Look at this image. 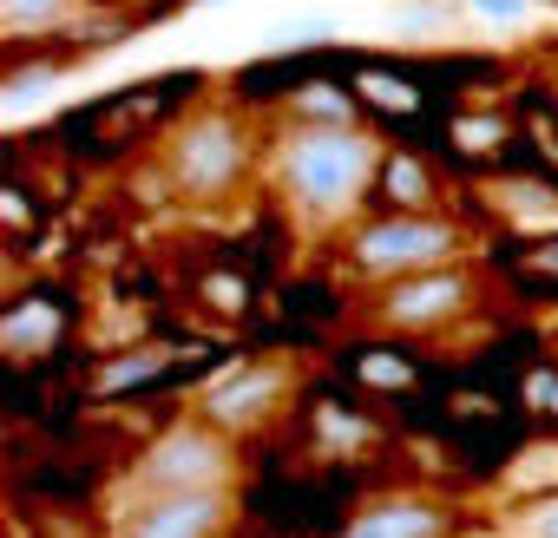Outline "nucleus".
Listing matches in <instances>:
<instances>
[{
	"label": "nucleus",
	"instance_id": "obj_2",
	"mask_svg": "<svg viewBox=\"0 0 558 538\" xmlns=\"http://www.w3.org/2000/svg\"><path fill=\"white\" fill-rule=\"evenodd\" d=\"M466 256V230L440 210H395L375 217L349 236V262L368 283H401V277H427V269H453Z\"/></svg>",
	"mask_w": 558,
	"mask_h": 538
},
{
	"label": "nucleus",
	"instance_id": "obj_18",
	"mask_svg": "<svg viewBox=\"0 0 558 538\" xmlns=\"http://www.w3.org/2000/svg\"><path fill=\"white\" fill-rule=\"evenodd\" d=\"M519 538H558V499L532 505V512H525V525H519Z\"/></svg>",
	"mask_w": 558,
	"mask_h": 538
},
{
	"label": "nucleus",
	"instance_id": "obj_7",
	"mask_svg": "<svg viewBox=\"0 0 558 538\" xmlns=\"http://www.w3.org/2000/svg\"><path fill=\"white\" fill-rule=\"evenodd\" d=\"M230 531V492H158L138 499L112 538H223Z\"/></svg>",
	"mask_w": 558,
	"mask_h": 538
},
{
	"label": "nucleus",
	"instance_id": "obj_17",
	"mask_svg": "<svg viewBox=\"0 0 558 538\" xmlns=\"http://www.w3.org/2000/svg\"><path fill=\"white\" fill-rule=\"evenodd\" d=\"M362 381H375V388H414V368H395V355H368Z\"/></svg>",
	"mask_w": 558,
	"mask_h": 538
},
{
	"label": "nucleus",
	"instance_id": "obj_19",
	"mask_svg": "<svg viewBox=\"0 0 558 538\" xmlns=\"http://www.w3.org/2000/svg\"><path fill=\"white\" fill-rule=\"evenodd\" d=\"M525 401L545 407V414H558V381H551V375H532V381H525Z\"/></svg>",
	"mask_w": 558,
	"mask_h": 538
},
{
	"label": "nucleus",
	"instance_id": "obj_4",
	"mask_svg": "<svg viewBox=\"0 0 558 538\" xmlns=\"http://www.w3.org/2000/svg\"><path fill=\"white\" fill-rule=\"evenodd\" d=\"M250 171V132L230 119V112H191L178 132H171V145H165V178L184 191V197H197V204H210V197H230L236 191V178Z\"/></svg>",
	"mask_w": 558,
	"mask_h": 538
},
{
	"label": "nucleus",
	"instance_id": "obj_6",
	"mask_svg": "<svg viewBox=\"0 0 558 538\" xmlns=\"http://www.w3.org/2000/svg\"><path fill=\"white\" fill-rule=\"evenodd\" d=\"M290 388H296L290 362H243V368H230L217 388H204L197 414H204L210 427H223V433H243V427H263L276 407H283Z\"/></svg>",
	"mask_w": 558,
	"mask_h": 538
},
{
	"label": "nucleus",
	"instance_id": "obj_1",
	"mask_svg": "<svg viewBox=\"0 0 558 538\" xmlns=\"http://www.w3.org/2000/svg\"><path fill=\"white\" fill-rule=\"evenodd\" d=\"M388 145L362 125H310L296 119L269 151V184L283 197V210L303 230H336L362 210L368 184L381 178Z\"/></svg>",
	"mask_w": 558,
	"mask_h": 538
},
{
	"label": "nucleus",
	"instance_id": "obj_3",
	"mask_svg": "<svg viewBox=\"0 0 558 538\" xmlns=\"http://www.w3.org/2000/svg\"><path fill=\"white\" fill-rule=\"evenodd\" d=\"M236 479V447L223 427H210L204 414L158 433L132 473V492L138 499H158V492H230Z\"/></svg>",
	"mask_w": 558,
	"mask_h": 538
},
{
	"label": "nucleus",
	"instance_id": "obj_15",
	"mask_svg": "<svg viewBox=\"0 0 558 538\" xmlns=\"http://www.w3.org/2000/svg\"><path fill=\"white\" fill-rule=\"evenodd\" d=\"M171 368V349H145V355H125V368H99V388H125V381H145Z\"/></svg>",
	"mask_w": 558,
	"mask_h": 538
},
{
	"label": "nucleus",
	"instance_id": "obj_20",
	"mask_svg": "<svg viewBox=\"0 0 558 538\" xmlns=\"http://www.w3.org/2000/svg\"><path fill=\"white\" fill-rule=\"evenodd\" d=\"M525 262H532V269H558V243H551V249H538V256H525Z\"/></svg>",
	"mask_w": 558,
	"mask_h": 538
},
{
	"label": "nucleus",
	"instance_id": "obj_12",
	"mask_svg": "<svg viewBox=\"0 0 558 538\" xmlns=\"http://www.w3.org/2000/svg\"><path fill=\"white\" fill-rule=\"evenodd\" d=\"M486 197H493L512 223H558V197L538 191V184H493Z\"/></svg>",
	"mask_w": 558,
	"mask_h": 538
},
{
	"label": "nucleus",
	"instance_id": "obj_5",
	"mask_svg": "<svg viewBox=\"0 0 558 538\" xmlns=\"http://www.w3.org/2000/svg\"><path fill=\"white\" fill-rule=\"evenodd\" d=\"M473 303H480V283L453 262V269H427V277L388 283L381 303H375V322L381 329H401V335H440L460 316H473Z\"/></svg>",
	"mask_w": 558,
	"mask_h": 538
},
{
	"label": "nucleus",
	"instance_id": "obj_9",
	"mask_svg": "<svg viewBox=\"0 0 558 538\" xmlns=\"http://www.w3.org/2000/svg\"><path fill=\"white\" fill-rule=\"evenodd\" d=\"M86 0H0V34L8 40H34L53 27H73Z\"/></svg>",
	"mask_w": 558,
	"mask_h": 538
},
{
	"label": "nucleus",
	"instance_id": "obj_11",
	"mask_svg": "<svg viewBox=\"0 0 558 538\" xmlns=\"http://www.w3.org/2000/svg\"><path fill=\"white\" fill-rule=\"evenodd\" d=\"M381 191H388V204H401V210H434V178H427V164H421L414 151H388Z\"/></svg>",
	"mask_w": 558,
	"mask_h": 538
},
{
	"label": "nucleus",
	"instance_id": "obj_14",
	"mask_svg": "<svg viewBox=\"0 0 558 538\" xmlns=\"http://www.w3.org/2000/svg\"><path fill=\"white\" fill-rule=\"evenodd\" d=\"M362 99H368L375 112H414V106H421L414 86H401V80H388V73H362Z\"/></svg>",
	"mask_w": 558,
	"mask_h": 538
},
{
	"label": "nucleus",
	"instance_id": "obj_10",
	"mask_svg": "<svg viewBox=\"0 0 558 538\" xmlns=\"http://www.w3.org/2000/svg\"><path fill=\"white\" fill-rule=\"evenodd\" d=\"M60 342V309L53 303H21L8 322H0V349H8V355H40V349H53Z\"/></svg>",
	"mask_w": 558,
	"mask_h": 538
},
{
	"label": "nucleus",
	"instance_id": "obj_13",
	"mask_svg": "<svg viewBox=\"0 0 558 538\" xmlns=\"http://www.w3.org/2000/svg\"><path fill=\"white\" fill-rule=\"evenodd\" d=\"M296 119H310V125H355V106L336 86H303L296 93Z\"/></svg>",
	"mask_w": 558,
	"mask_h": 538
},
{
	"label": "nucleus",
	"instance_id": "obj_16",
	"mask_svg": "<svg viewBox=\"0 0 558 538\" xmlns=\"http://www.w3.org/2000/svg\"><path fill=\"white\" fill-rule=\"evenodd\" d=\"M466 8L493 27H532V0H466Z\"/></svg>",
	"mask_w": 558,
	"mask_h": 538
},
{
	"label": "nucleus",
	"instance_id": "obj_8",
	"mask_svg": "<svg viewBox=\"0 0 558 538\" xmlns=\"http://www.w3.org/2000/svg\"><path fill=\"white\" fill-rule=\"evenodd\" d=\"M447 531H453V505L427 492H388V499H368L342 538H447Z\"/></svg>",
	"mask_w": 558,
	"mask_h": 538
}]
</instances>
